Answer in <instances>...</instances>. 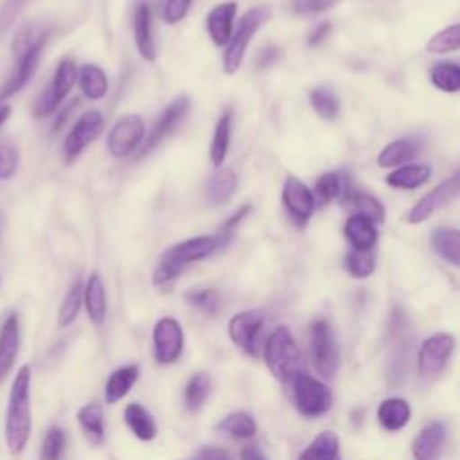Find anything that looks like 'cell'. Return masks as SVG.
<instances>
[{
    "label": "cell",
    "instance_id": "45",
    "mask_svg": "<svg viewBox=\"0 0 460 460\" xmlns=\"http://www.w3.org/2000/svg\"><path fill=\"white\" fill-rule=\"evenodd\" d=\"M340 0H293L289 9L295 14H318L334 7Z\"/></svg>",
    "mask_w": 460,
    "mask_h": 460
},
{
    "label": "cell",
    "instance_id": "48",
    "mask_svg": "<svg viewBox=\"0 0 460 460\" xmlns=\"http://www.w3.org/2000/svg\"><path fill=\"white\" fill-rule=\"evenodd\" d=\"M250 210H252V205L250 203H246V205H243V207H239L237 208V212L234 214V216H230L228 219H226V223H225V226H223V232L228 235V232H232L248 214H250Z\"/></svg>",
    "mask_w": 460,
    "mask_h": 460
},
{
    "label": "cell",
    "instance_id": "42",
    "mask_svg": "<svg viewBox=\"0 0 460 460\" xmlns=\"http://www.w3.org/2000/svg\"><path fill=\"white\" fill-rule=\"evenodd\" d=\"M81 304H83V284H81V280H75L61 302V307L58 313L59 325H63V327L70 325L77 318Z\"/></svg>",
    "mask_w": 460,
    "mask_h": 460
},
{
    "label": "cell",
    "instance_id": "43",
    "mask_svg": "<svg viewBox=\"0 0 460 460\" xmlns=\"http://www.w3.org/2000/svg\"><path fill=\"white\" fill-rule=\"evenodd\" d=\"M190 305H194L196 309H199L205 314H216L221 309V293L217 289L212 288H205V289H194L189 291L187 296Z\"/></svg>",
    "mask_w": 460,
    "mask_h": 460
},
{
    "label": "cell",
    "instance_id": "13",
    "mask_svg": "<svg viewBox=\"0 0 460 460\" xmlns=\"http://www.w3.org/2000/svg\"><path fill=\"white\" fill-rule=\"evenodd\" d=\"M155 358L162 365L174 363L183 350V331L178 320L165 316L156 322L153 329Z\"/></svg>",
    "mask_w": 460,
    "mask_h": 460
},
{
    "label": "cell",
    "instance_id": "54",
    "mask_svg": "<svg viewBox=\"0 0 460 460\" xmlns=\"http://www.w3.org/2000/svg\"><path fill=\"white\" fill-rule=\"evenodd\" d=\"M338 460H340V458H338Z\"/></svg>",
    "mask_w": 460,
    "mask_h": 460
},
{
    "label": "cell",
    "instance_id": "21",
    "mask_svg": "<svg viewBox=\"0 0 460 460\" xmlns=\"http://www.w3.org/2000/svg\"><path fill=\"white\" fill-rule=\"evenodd\" d=\"M343 232L354 250H372L377 241L376 223L358 212L345 221Z\"/></svg>",
    "mask_w": 460,
    "mask_h": 460
},
{
    "label": "cell",
    "instance_id": "40",
    "mask_svg": "<svg viewBox=\"0 0 460 460\" xmlns=\"http://www.w3.org/2000/svg\"><path fill=\"white\" fill-rule=\"evenodd\" d=\"M460 47V25L453 23L438 32H435L428 43H426V50L433 52V54H447V52H455Z\"/></svg>",
    "mask_w": 460,
    "mask_h": 460
},
{
    "label": "cell",
    "instance_id": "49",
    "mask_svg": "<svg viewBox=\"0 0 460 460\" xmlns=\"http://www.w3.org/2000/svg\"><path fill=\"white\" fill-rule=\"evenodd\" d=\"M331 31H332V25H331L329 22L318 23V25L313 29V32L309 34L307 43H309V45H318V43H322V41L331 34Z\"/></svg>",
    "mask_w": 460,
    "mask_h": 460
},
{
    "label": "cell",
    "instance_id": "47",
    "mask_svg": "<svg viewBox=\"0 0 460 460\" xmlns=\"http://www.w3.org/2000/svg\"><path fill=\"white\" fill-rule=\"evenodd\" d=\"M192 0H164V20L167 23L181 22L190 7Z\"/></svg>",
    "mask_w": 460,
    "mask_h": 460
},
{
    "label": "cell",
    "instance_id": "10",
    "mask_svg": "<svg viewBox=\"0 0 460 460\" xmlns=\"http://www.w3.org/2000/svg\"><path fill=\"white\" fill-rule=\"evenodd\" d=\"M102 126H104V117L101 115V111L97 110L84 111L65 138V144H63L65 160L68 164L74 162L83 153V149L101 135Z\"/></svg>",
    "mask_w": 460,
    "mask_h": 460
},
{
    "label": "cell",
    "instance_id": "16",
    "mask_svg": "<svg viewBox=\"0 0 460 460\" xmlns=\"http://www.w3.org/2000/svg\"><path fill=\"white\" fill-rule=\"evenodd\" d=\"M458 194V174H453L451 178L438 183L433 190L424 194L408 212V223L419 225L426 221L438 207L451 201Z\"/></svg>",
    "mask_w": 460,
    "mask_h": 460
},
{
    "label": "cell",
    "instance_id": "12",
    "mask_svg": "<svg viewBox=\"0 0 460 460\" xmlns=\"http://www.w3.org/2000/svg\"><path fill=\"white\" fill-rule=\"evenodd\" d=\"M455 350V338L451 334L440 332V334H433L428 340H424V343L420 345L419 350V372L424 377H433L437 374H440L451 354Z\"/></svg>",
    "mask_w": 460,
    "mask_h": 460
},
{
    "label": "cell",
    "instance_id": "31",
    "mask_svg": "<svg viewBox=\"0 0 460 460\" xmlns=\"http://www.w3.org/2000/svg\"><path fill=\"white\" fill-rule=\"evenodd\" d=\"M137 377H138V367L137 365H126V367L117 368L106 381V388H104L106 402L120 401L131 390Z\"/></svg>",
    "mask_w": 460,
    "mask_h": 460
},
{
    "label": "cell",
    "instance_id": "17",
    "mask_svg": "<svg viewBox=\"0 0 460 460\" xmlns=\"http://www.w3.org/2000/svg\"><path fill=\"white\" fill-rule=\"evenodd\" d=\"M237 13V2H221L214 5L207 14V32L214 45L225 47L234 32V20Z\"/></svg>",
    "mask_w": 460,
    "mask_h": 460
},
{
    "label": "cell",
    "instance_id": "52",
    "mask_svg": "<svg viewBox=\"0 0 460 460\" xmlns=\"http://www.w3.org/2000/svg\"><path fill=\"white\" fill-rule=\"evenodd\" d=\"M75 104H77V101H72V102H70V104H68V106H66V108H65V110H63V111H61V115H59V117H58V119H56V124H54V129H59V128H61V126H63V120H65V119H66V117H68V113H70V111H72V110H74V106H75Z\"/></svg>",
    "mask_w": 460,
    "mask_h": 460
},
{
    "label": "cell",
    "instance_id": "23",
    "mask_svg": "<svg viewBox=\"0 0 460 460\" xmlns=\"http://www.w3.org/2000/svg\"><path fill=\"white\" fill-rule=\"evenodd\" d=\"M237 174L234 169L230 167H219L207 181V199L212 203V205H221V203H226L232 194L235 192L237 189Z\"/></svg>",
    "mask_w": 460,
    "mask_h": 460
},
{
    "label": "cell",
    "instance_id": "2",
    "mask_svg": "<svg viewBox=\"0 0 460 460\" xmlns=\"http://www.w3.org/2000/svg\"><path fill=\"white\" fill-rule=\"evenodd\" d=\"M223 243V237L216 235H196L171 246L158 261L153 271V284L162 286L174 280L187 264L201 261L214 253Z\"/></svg>",
    "mask_w": 460,
    "mask_h": 460
},
{
    "label": "cell",
    "instance_id": "14",
    "mask_svg": "<svg viewBox=\"0 0 460 460\" xmlns=\"http://www.w3.org/2000/svg\"><path fill=\"white\" fill-rule=\"evenodd\" d=\"M189 106H190V99L187 95H178L174 97L165 108L164 111L160 113V117L155 120L149 135L146 137L142 147H140V153H138V158L147 155L149 151H153L176 126L178 122L185 117V113L189 111Z\"/></svg>",
    "mask_w": 460,
    "mask_h": 460
},
{
    "label": "cell",
    "instance_id": "26",
    "mask_svg": "<svg viewBox=\"0 0 460 460\" xmlns=\"http://www.w3.org/2000/svg\"><path fill=\"white\" fill-rule=\"evenodd\" d=\"M349 190H350V187L340 172H334V171L325 172L316 180V185H314V190H313L314 205L323 207V205L331 203L332 199L345 198Z\"/></svg>",
    "mask_w": 460,
    "mask_h": 460
},
{
    "label": "cell",
    "instance_id": "30",
    "mask_svg": "<svg viewBox=\"0 0 460 460\" xmlns=\"http://www.w3.org/2000/svg\"><path fill=\"white\" fill-rule=\"evenodd\" d=\"M431 246L444 261L453 266L460 264V234L456 228L440 226L431 234Z\"/></svg>",
    "mask_w": 460,
    "mask_h": 460
},
{
    "label": "cell",
    "instance_id": "24",
    "mask_svg": "<svg viewBox=\"0 0 460 460\" xmlns=\"http://www.w3.org/2000/svg\"><path fill=\"white\" fill-rule=\"evenodd\" d=\"M83 302L86 305V313L93 323H102L106 318V291L101 277L97 273H92L86 280V286L83 288Z\"/></svg>",
    "mask_w": 460,
    "mask_h": 460
},
{
    "label": "cell",
    "instance_id": "53",
    "mask_svg": "<svg viewBox=\"0 0 460 460\" xmlns=\"http://www.w3.org/2000/svg\"><path fill=\"white\" fill-rule=\"evenodd\" d=\"M9 115H11V108H9L7 104H2V106H0V128H2V124L9 119Z\"/></svg>",
    "mask_w": 460,
    "mask_h": 460
},
{
    "label": "cell",
    "instance_id": "1",
    "mask_svg": "<svg viewBox=\"0 0 460 460\" xmlns=\"http://www.w3.org/2000/svg\"><path fill=\"white\" fill-rule=\"evenodd\" d=\"M31 367L23 365L11 385L5 411V442L13 455L25 449L31 438Z\"/></svg>",
    "mask_w": 460,
    "mask_h": 460
},
{
    "label": "cell",
    "instance_id": "22",
    "mask_svg": "<svg viewBox=\"0 0 460 460\" xmlns=\"http://www.w3.org/2000/svg\"><path fill=\"white\" fill-rule=\"evenodd\" d=\"M431 172H433L431 165L428 164H406V165L395 167L390 174H386L385 181L394 189L411 190L424 185L429 180Z\"/></svg>",
    "mask_w": 460,
    "mask_h": 460
},
{
    "label": "cell",
    "instance_id": "9",
    "mask_svg": "<svg viewBox=\"0 0 460 460\" xmlns=\"http://www.w3.org/2000/svg\"><path fill=\"white\" fill-rule=\"evenodd\" d=\"M146 137V126L140 115L128 113L122 115L110 129L106 138V147L111 156L126 158L129 156Z\"/></svg>",
    "mask_w": 460,
    "mask_h": 460
},
{
    "label": "cell",
    "instance_id": "15",
    "mask_svg": "<svg viewBox=\"0 0 460 460\" xmlns=\"http://www.w3.org/2000/svg\"><path fill=\"white\" fill-rule=\"evenodd\" d=\"M282 203L288 208V212L293 216V219L302 225L313 216V212L316 208L313 190L293 174L286 176V180H284Z\"/></svg>",
    "mask_w": 460,
    "mask_h": 460
},
{
    "label": "cell",
    "instance_id": "39",
    "mask_svg": "<svg viewBox=\"0 0 460 460\" xmlns=\"http://www.w3.org/2000/svg\"><path fill=\"white\" fill-rule=\"evenodd\" d=\"M210 392V377L207 372L194 374L185 386V406L189 411H198Z\"/></svg>",
    "mask_w": 460,
    "mask_h": 460
},
{
    "label": "cell",
    "instance_id": "51",
    "mask_svg": "<svg viewBox=\"0 0 460 460\" xmlns=\"http://www.w3.org/2000/svg\"><path fill=\"white\" fill-rule=\"evenodd\" d=\"M241 460H266V456L262 455L261 449H257L255 446H246L241 451Z\"/></svg>",
    "mask_w": 460,
    "mask_h": 460
},
{
    "label": "cell",
    "instance_id": "50",
    "mask_svg": "<svg viewBox=\"0 0 460 460\" xmlns=\"http://www.w3.org/2000/svg\"><path fill=\"white\" fill-rule=\"evenodd\" d=\"M199 460H232V458L223 447L207 446L199 451Z\"/></svg>",
    "mask_w": 460,
    "mask_h": 460
},
{
    "label": "cell",
    "instance_id": "34",
    "mask_svg": "<svg viewBox=\"0 0 460 460\" xmlns=\"http://www.w3.org/2000/svg\"><path fill=\"white\" fill-rule=\"evenodd\" d=\"M338 437L332 431H323L307 446L298 460H338Z\"/></svg>",
    "mask_w": 460,
    "mask_h": 460
},
{
    "label": "cell",
    "instance_id": "11",
    "mask_svg": "<svg viewBox=\"0 0 460 460\" xmlns=\"http://www.w3.org/2000/svg\"><path fill=\"white\" fill-rule=\"evenodd\" d=\"M262 325H264V314L261 311H255V309L241 311L230 318L228 334L241 350L255 358L259 354Z\"/></svg>",
    "mask_w": 460,
    "mask_h": 460
},
{
    "label": "cell",
    "instance_id": "46",
    "mask_svg": "<svg viewBox=\"0 0 460 460\" xmlns=\"http://www.w3.org/2000/svg\"><path fill=\"white\" fill-rule=\"evenodd\" d=\"M18 165V151L11 144H0V180H7L14 174Z\"/></svg>",
    "mask_w": 460,
    "mask_h": 460
},
{
    "label": "cell",
    "instance_id": "38",
    "mask_svg": "<svg viewBox=\"0 0 460 460\" xmlns=\"http://www.w3.org/2000/svg\"><path fill=\"white\" fill-rule=\"evenodd\" d=\"M345 201L352 203L358 208V214L367 216L374 223H383L385 221V207L381 205L379 199L370 196L368 192L363 190H349L345 196Z\"/></svg>",
    "mask_w": 460,
    "mask_h": 460
},
{
    "label": "cell",
    "instance_id": "20",
    "mask_svg": "<svg viewBox=\"0 0 460 460\" xmlns=\"http://www.w3.org/2000/svg\"><path fill=\"white\" fill-rule=\"evenodd\" d=\"M446 438V428L440 420H433L415 437L411 453L415 460H438Z\"/></svg>",
    "mask_w": 460,
    "mask_h": 460
},
{
    "label": "cell",
    "instance_id": "41",
    "mask_svg": "<svg viewBox=\"0 0 460 460\" xmlns=\"http://www.w3.org/2000/svg\"><path fill=\"white\" fill-rule=\"evenodd\" d=\"M345 268L354 279H367L376 270V255L372 250H350L345 255Z\"/></svg>",
    "mask_w": 460,
    "mask_h": 460
},
{
    "label": "cell",
    "instance_id": "8",
    "mask_svg": "<svg viewBox=\"0 0 460 460\" xmlns=\"http://www.w3.org/2000/svg\"><path fill=\"white\" fill-rule=\"evenodd\" d=\"M75 81H77V66H75V63L72 59L59 61L50 84L41 92L40 99L34 104V110H32L34 117L36 119H45L52 111H56L58 106L63 102V99L72 90Z\"/></svg>",
    "mask_w": 460,
    "mask_h": 460
},
{
    "label": "cell",
    "instance_id": "29",
    "mask_svg": "<svg viewBox=\"0 0 460 460\" xmlns=\"http://www.w3.org/2000/svg\"><path fill=\"white\" fill-rule=\"evenodd\" d=\"M230 137H232V111H223L221 117L216 122L214 135L210 140V162L216 167H221L223 162L226 160L228 147H230Z\"/></svg>",
    "mask_w": 460,
    "mask_h": 460
},
{
    "label": "cell",
    "instance_id": "37",
    "mask_svg": "<svg viewBox=\"0 0 460 460\" xmlns=\"http://www.w3.org/2000/svg\"><path fill=\"white\" fill-rule=\"evenodd\" d=\"M217 429L235 438H250L255 435L257 424L250 413L234 411L217 424Z\"/></svg>",
    "mask_w": 460,
    "mask_h": 460
},
{
    "label": "cell",
    "instance_id": "3",
    "mask_svg": "<svg viewBox=\"0 0 460 460\" xmlns=\"http://www.w3.org/2000/svg\"><path fill=\"white\" fill-rule=\"evenodd\" d=\"M47 40H49V31H34V29H25L16 36V41L13 45L16 54V68L13 75L7 79V83L0 88V101H5L7 97L14 95L31 81L32 74L38 68Z\"/></svg>",
    "mask_w": 460,
    "mask_h": 460
},
{
    "label": "cell",
    "instance_id": "18",
    "mask_svg": "<svg viewBox=\"0 0 460 460\" xmlns=\"http://www.w3.org/2000/svg\"><path fill=\"white\" fill-rule=\"evenodd\" d=\"M133 34L138 54L153 63L156 59V43L153 38V20H151V7L147 2H140L135 9L133 16Z\"/></svg>",
    "mask_w": 460,
    "mask_h": 460
},
{
    "label": "cell",
    "instance_id": "7",
    "mask_svg": "<svg viewBox=\"0 0 460 460\" xmlns=\"http://www.w3.org/2000/svg\"><path fill=\"white\" fill-rule=\"evenodd\" d=\"M293 399L296 410L305 417H320L332 404L331 390L318 379L300 372L293 379Z\"/></svg>",
    "mask_w": 460,
    "mask_h": 460
},
{
    "label": "cell",
    "instance_id": "19",
    "mask_svg": "<svg viewBox=\"0 0 460 460\" xmlns=\"http://www.w3.org/2000/svg\"><path fill=\"white\" fill-rule=\"evenodd\" d=\"M20 349V323L16 313H11L0 327V383L11 372Z\"/></svg>",
    "mask_w": 460,
    "mask_h": 460
},
{
    "label": "cell",
    "instance_id": "33",
    "mask_svg": "<svg viewBox=\"0 0 460 460\" xmlns=\"http://www.w3.org/2000/svg\"><path fill=\"white\" fill-rule=\"evenodd\" d=\"M124 420L128 424V428L133 431L135 437H138L140 440H151L156 435V424L151 417V413L140 406V404H128L124 410Z\"/></svg>",
    "mask_w": 460,
    "mask_h": 460
},
{
    "label": "cell",
    "instance_id": "4",
    "mask_svg": "<svg viewBox=\"0 0 460 460\" xmlns=\"http://www.w3.org/2000/svg\"><path fill=\"white\" fill-rule=\"evenodd\" d=\"M264 359L270 372L282 383H289L302 370V356L298 345L288 327H277L264 349Z\"/></svg>",
    "mask_w": 460,
    "mask_h": 460
},
{
    "label": "cell",
    "instance_id": "32",
    "mask_svg": "<svg viewBox=\"0 0 460 460\" xmlns=\"http://www.w3.org/2000/svg\"><path fill=\"white\" fill-rule=\"evenodd\" d=\"M77 420H79V426H81L84 437L92 444H102V440H104V415H102V408L99 404H95V402L84 404L77 411Z\"/></svg>",
    "mask_w": 460,
    "mask_h": 460
},
{
    "label": "cell",
    "instance_id": "28",
    "mask_svg": "<svg viewBox=\"0 0 460 460\" xmlns=\"http://www.w3.org/2000/svg\"><path fill=\"white\" fill-rule=\"evenodd\" d=\"M77 81L84 97L92 101H99L108 93V77L104 70L93 63H86L77 70Z\"/></svg>",
    "mask_w": 460,
    "mask_h": 460
},
{
    "label": "cell",
    "instance_id": "36",
    "mask_svg": "<svg viewBox=\"0 0 460 460\" xmlns=\"http://www.w3.org/2000/svg\"><path fill=\"white\" fill-rule=\"evenodd\" d=\"M429 79L438 90L456 93L460 90V66L455 61L437 63L429 72Z\"/></svg>",
    "mask_w": 460,
    "mask_h": 460
},
{
    "label": "cell",
    "instance_id": "5",
    "mask_svg": "<svg viewBox=\"0 0 460 460\" xmlns=\"http://www.w3.org/2000/svg\"><path fill=\"white\" fill-rule=\"evenodd\" d=\"M270 18V9L266 5L252 7L244 13V16L239 20V25L232 32L228 43L225 45L223 52V72L226 75L235 74L244 59V52L253 38V34L264 25V22Z\"/></svg>",
    "mask_w": 460,
    "mask_h": 460
},
{
    "label": "cell",
    "instance_id": "6",
    "mask_svg": "<svg viewBox=\"0 0 460 460\" xmlns=\"http://www.w3.org/2000/svg\"><path fill=\"white\" fill-rule=\"evenodd\" d=\"M309 350L316 372L327 379L334 377L338 372L340 354L334 332L323 318H318L309 325Z\"/></svg>",
    "mask_w": 460,
    "mask_h": 460
},
{
    "label": "cell",
    "instance_id": "35",
    "mask_svg": "<svg viewBox=\"0 0 460 460\" xmlns=\"http://www.w3.org/2000/svg\"><path fill=\"white\" fill-rule=\"evenodd\" d=\"M309 102L318 117H322L323 120H334L340 113V101L329 86L313 88L309 92Z\"/></svg>",
    "mask_w": 460,
    "mask_h": 460
},
{
    "label": "cell",
    "instance_id": "25",
    "mask_svg": "<svg viewBox=\"0 0 460 460\" xmlns=\"http://www.w3.org/2000/svg\"><path fill=\"white\" fill-rule=\"evenodd\" d=\"M419 153V146L413 138H397L388 142L377 155L379 167H401Z\"/></svg>",
    "mask_w": 460,
    "mask_h": 460
},
{
    "label": "cell",
    "instance_id": "27",
    "mask_svg": "<svg viewBox=\"0 0 460 460\" xmlns=\"http://www.w3.org/2000/svg\"><path fill=\"white\" fill-rule=\"evenodd\" d=\"M411 417L410 404L404 399L399 397H390L385 399L379 408H377V419L381 426L388 431H397L408 424Z\"/></svg>",
    "mask_w": 460,
    "mask_h": 460
},
{
    "label": "cell",
    "instance_id": "44",
    "mask_svg": "<svg viewBox=\"0 0 460 460\" xmlns=\"http://www.w3.org/2000/svg\"><path fill=\"white\" fill-rule=\"evenodd\" d=\"M66 437L61 428H50L41 444V460H61Z\"/></svg>",
    "mask_w": 460,
    "mask_h": 460
}]
</instances>
